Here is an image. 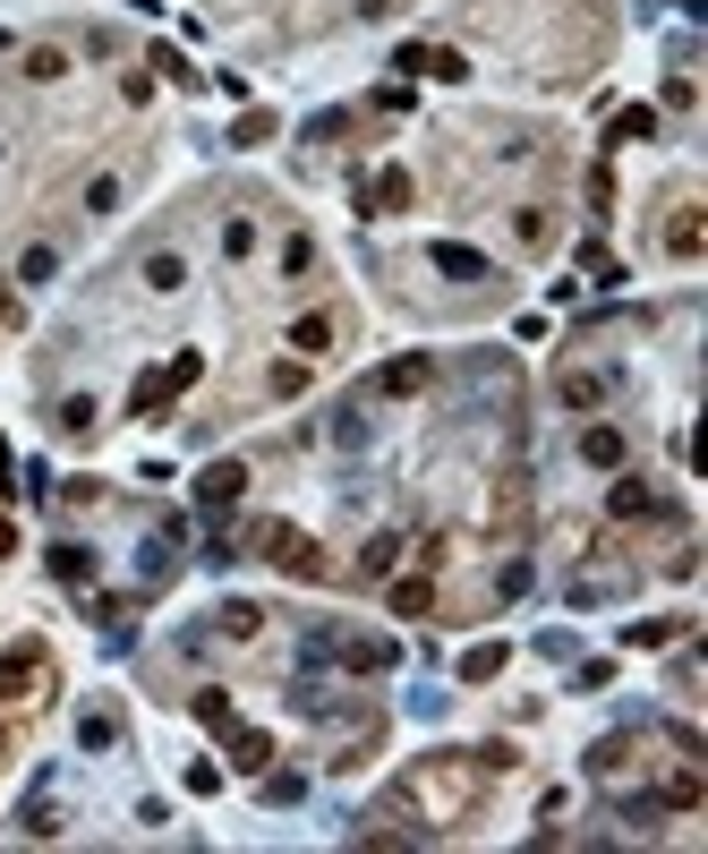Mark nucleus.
<instances>
[{
  "label": "nucleus",
  "instance_id": "f257e3e1",
  "mask_svg": "<svg viewBox=\"0 0 708 854\" xmlns=\"http://www.w3.org/2000/svg\"><path fill=\"white\" fill-rule=\"evenodd\" d=\"M257 556L273 564V573H290V581H324L333 564H324V547L308 538V530H290V522H265L257 530Z\"/></svg>",
  "mask_w": 708,
  "mask_h": 854
},
{
  "label": "nucleus",
  "instance_id": "f03ea898",
  "mask_svg": "<svg viewBox=\"0 0 708 854\" xmlns=\"http://www.w3.org/2000/svg\"><path fill=\"white\" fill-rule=\"evenodd\" d=\"M239 495H248V461H205V470H196V504H205V513H230V504H239Z\"/></svg>",
  "mask_w": 708,
  "mask_h": 854
},
{
  "label": "nucleus",
  "instance_id": "7ed1b4c3",
  "mask_svg": "<svg viewBox=\"0 0 708 854\" xmlns=\"http://www.w3.org/2000/svg\"><path fill=\"white\" fill-rule=\"evenodd\" d=\"M43 666H52L43 641H18V650L0 658V701H34V692H43Z\"/></svg>",
  "mask_w": 708,
  "mask_h": 854
},
{
  "label": "nucleus",
  "instance_id": "20e7f679",
  "mask_svg": "<svg viewBox=\"0 0 708 854\" xmlns=\"http://www.w3.org/2000/svg\"><path fill=\"white\" fill-rule=\"evenodd\" d=\"M342 666L351 675H393L401 666V641L393 632H342Z\"/></svg>",
  "mask_w": 708,
  "mask_h": 854
},
{
  "label": "nucleus",
  "instance_id": "39448f33",
  "mask_svg": "<svg viewBox=\"0 0 708 854\" xmlns=\"http://www.w3.org/2000/svg\"><path fill=\"white\" fill-rule=\"evenodd\" d=\"M427 376H436V360H427V351H401V360H385V376H376V394L410 402V394H427Z\"/></svg>",
  "mask_w": 708,
  "mask_h": 854
},
{
  "label": "nucleus",
  "instance_id": "423d86ee",
  "mask_svg": "<svg viewBox=\"0 0 708 854\" xmlns=\"http://www.w3.org/2000/svg\"><path fill=\"white\" fill-rule=\"evenodd\" d=\"M410 198H419V180H410V163H385L376 180H367V214H401Z\"/></svg>",
  "mask_w": 708,
  "mask_h": 854
},
{
  "label": "nucleus",
  "instance_id": "0eeeda50",
  "mask_svg": "<svg viewBox=\"0 0 708 854\" xmlns=\"http://www.w3.org/2000/svg\"><path fill=\"white\" fill-rule=\"evenodd\" d=\"M427 265H436L444 282H486V257H479V248H461V239H436V248H427Z\"/></svg>",
  "mask_w": 708,
  "mask_h": 854
},
{
  "label": "nucleus",
  "instance_id": "6e6552de",
  "mask_svg": "<svg viewBox=\"0 0 708 854\" xmlns=\"http://www.w3.org/2000/svg\"><path fill=\"white\" fill-rule=\"evenodd\" d=\"M171 402H180V385H171L162 367H146V376L129 385V410H137V419H171Z\"/></svg>",
  "mask_w": 708,
  "mask_h": 854
},
{
  "label": "nucleus",
  "instance_id": "1a4fd4ad",
  "mask_svg": "<svg viewBox=\"0 0 708 854\" xmlns=\"http://www.w3.org/2000/svg\"><path fill=\"white\" fill-rule=\"evenodd\" d=\"M623 453H632V445H623V427H580V461H589V470H623Z\"/></svg>",
  "mask_w": 708,
  "mask_h": 854
},
{
  "label": "nucleus",
  "instance_id": "9d476101",
  "mask_svg": "<svg viewBox=\"0 0 708 854\" xmlns=\"http://www.w3.org/2000/svg\"><path fill=\"white\" fill-rule=\"evenodd\" d=\"M333 317H324V308H308V317H299V325H290V360H324V351H333Z\"/></svg>",
  "mask_w": 708,
  "mask_h": 854
},
{
  "label": "nucleus",
  "instance_id": "9b49d317",
  "mask_svg": "<svg viewBox=\"0 0 708 854\" xmlns=\"http://www.w3.org/2000/svg\"><path fill=\"white\" fill-rule=\"evenodd\" d=\"M648 137H657V103H623L607 120V146H648Z\"/></svg>",
  "mask_w": 708,
  "mask_h": 854
},
{
  "label": "nucleus",
  "instance_id": "f8f14e48",
  "mask_svg": "<svg viewBox=\"0 0 708 854\" xmlns=\"http://www.w3.org/2000/svg\"><path fill=\"white\" fill-rule=\"evenodd\" d=\"M230 769H239V778H265V769H273V735L239 726V735H230Z\"/></svg>",
  "mask_w": 708,
  "mask_h": 854
},
{
  "label": "nucleus",
  "instance_id": "ddd939ff",
  "mask_svg": "<svg viewBox=\"0 0 708 854\" xmlns=\"http://www.w3.org/2000/svg\"><path fill=\"white\" fill-rule=\"evenodd\" d=\"M666 248H675V257H700V248H708L700 205H675V214H666Z\"/></svg>",
  "mask_w": 708,
  "mask_h": 854
},
{
  "label": "nucleus",
  "instance_id": "4468645a",
  "mask_svg": "<svg viewBox=\"0 0 708 854\" xmlns=\"http://www.w3.org/2000/svg\"><path fill=\"white\" fill-rule=\"evenodd\" d=\"M607 513H614V522H641V513H657V488H648V479H614Z\"/></svg>",
  "mask_w": 708,
  "mask_h": 854
},
{
  "label": "nucleus",
  "instance_id": "2eb2a0df",
  "mask_svg": "<svg viewBox=\"0 0 708 854\" xmlns=\"http://www.w3.org/2000/svg\"><path fill=\"white\" fill-rule=\"evenodd\" d=\"M52 581H68V590H95V547H52Z\"/></svg>",
  "mask_w": 708,
  "mask_h": 854
},
{
  "label": "nucleus",
  "instance_id": "dca6fc26",
  "mask_svg": "<svg viewBox=\"0 0 708 854\" xmlns=\"http://www.w3.org/2000/svg\"><path fill=\"white\" fill-rule=\"evenodd\" d=\"M393 564H401V538H393V530H376V538L358 547V573H367V581H385Z\"/></svg>",
  "mask_w": 708,
  "mask_h": 854
},
{
  "label": "nucleus",
  "instance_id": "f3484780",
  "mask_svg": "<svg viewBox=\"0 0 708 854\" xmlns=\"http://www.w3.org/2000/svg\"><path fill=\"white\" fill-rule=\"evenodd\" d=\"M214 625H223L230 641H248V632L265 625V607H257V598H223V607H214Z\"/></svg>",
  "mask_w": 708,
  "mask_h": 854
},
{
  "label": "nucleus",
  "instance_id": "a211bd4d",
  "mask_svg": "<svg viewBox=\"0 0 708 854\" xmlns=\"http://www.w3.org/2000/svg\"><path fill=\"white\" fill-rule=\"evenodd\" d=\"M504 658H513L504 641H479V650L461 658V684H495V675H504Z\"/></svg>",
  "mask_w": 708,
  "mask_h": 854
},
{
  "label": "nucleus",
  "instance_id": "6ab92c4d",
  "mask_svg": "<svg viewBox=\"0 0 708 854\" xmlns=\"http://www.w3.org/2000/svg\"><path fill=\"white\" fill-rule=\"evenodd\" d=\"M18 68H26L34 86H52V77H68V52H61V43H26V61H18Z\"/></svg>",
  "mask_w": 708,
  "mask_h": 854
},
{
  "label": "nucleus",
  "instance_id": "aec40b11",
  "mask_svg": "<svg viewBox=\"0 0 708 854\" xmlns=\"http://www.w3.org/2000/svg\"><path fill=\"white\" fill-rule=\"evenodd\" d=\"M146 282H154V291H180V282H189V257H180V248H154V257H146Z\"/></svg>",
  "mask_w": 708,
  "mask_h": 854
},
{
  "label": "nucleus",
  "instance_id": "412c9836",
  "mask_svg": "<svg viewBox=\"0 0 708 854\" xmlns=\"http://www.w3.org/2000/svg\"><path fill=\"white\" fill-rule=\"evenodd\" d=\"M77 744H86V752H111V744H120V718H111V709H86V718H77Z\"/></svg>",
  "mask_w": 708,
  "mask_h": 854
},
{
  "label": "nucleus",
  "instance_id": "4be33fe9",
  "mask_svg": "<svg viewBox=\"0 0 708 854\" xmlns=\"http://www.w3.org/2000/svg\"><path fill=\"white\" fill-rule=\"evenodd\" d=\"M385 607H393V616H427V607H436V581H427V573H419V581H393Z\"/></svg>",
  "mask_w": 708,
  "mask_h": 854
},
{
  "label": "nucleus",
  "instance_id": "5701e85b",
  "mask_svg": "<svg viewBox=\"0 0 708 854\" xmlns=\"http://www.w3.org/2000/svg\"><path fill=\"white\" fill-rule=\"evenodd\" d=\"M564 402H572V410H589V402H607V376H589V367H572V376H564Z\"/></svg>",
  "mask_w": 708,
  "mask_h": 854
},
{
  "label": "nucleus",
  "instance_id": "b1692460",
  "mask_svg": "<svg viewBox=\"0 0 708 854\" xmlns=\"http://www.w3.org/2000/svg\"><path fill=\"white\" fill-rule=\"evenodd\" d=\"M675 632H683V616H657V625H632V632H623V641H632V650H666Z\"/></svg>",
  "mask_w": 708,
  "mask_h": 854
},
{
  "label": "nucleus",
  "instance_id": "393cba45",
  "mask_svg": "<svg viewBox=\"0 0 708 854\" xmlns=\"http://www.w3.org/2000/svg\"><path fill=\"white\" fill-rule=\"evenodd\" d=\"M308 265H317V239H308V231H290V239H282V274H290V282H299Z\"/></svg>",
  "mask_w": 708,
  "mask_h": 854
},
{
  "label": "nucleus",
  "instance_id": "a878e982",
  "mask_svg": "<svg viewBox=\"0 0 708 854\" xmlns=\"http://www.w3.org/2000/svg\"><path fill=\"white\" fill-rule=\"evenodd\" d=\"M580 274H589V282H623V265H614L607 248H598V239H589V248H580Z\"/></svg>",
  "mask_w": 708,
  "mask_h": 854
},
{
  "label": "nucleus",
  "instance_id": "bb28decb",
  "mask_svg": "<svg viewBox=\"0 0 708 854\" xmlns=\"http://www.w3.org/2000/svg\"><path fill=\"white\" fill-rule=\"evenodd\" d=\"M273 137V111H239V129H230V146H265Z\"/></svg>",
  "mask_w": 708,
  "mask_h": 854
},
{
  "label": "nucleus",
  "instance_id": "cd10ccee",
  "mask_svg": "<svg viewBox=\"0 0 708 854\" xmlns=\"http://www.w3.org/2000/svg\"><path fill=\"white\" fill-rule=\"evenodd\" d=\"M111 205H120V180H111V171H95V180H86V214H111Z\"/></svg>",
  "mask_w": 708,
  "mask_h": 854
},
{
  "label": "nucleus",
  "instance_id": "c85d7f7f",
  "mask_svg": "<svg viewBox=\"0 0 708 854\" xmlns=\"http://www.w3.org/2000/svg\"><path fill=\"white\" fill-rule=\"evenodd\" d=\"M18 274H26V282H52V274H61V257H52V248H43V239H34L26 257H18Z\"/></svg>",
  "mask_w": 708,
  "mask_h": 854
},
{
  "label": "nucleus",
  "instance_id": "c756f323",
  "mask_svg": "<svg viewBox=\"0 0 708 854\" xmlns=\"http://www.w3.org/2000/svg\"><path fill=\"white\" fill-rule=\"evenodd\" d=\"M196 718H205V726H230V692L205 684V692H196Z\"/></svg>",
  "mask_w": 708,
  "mask_h": 854
},
{
  "label": "nucleus",
  "instance_id": "7c9ffc66",
  "mask_svg": "<svg viewBox=\"0 0 708 854\" xmlns=\"http://www.w3.org/2000/svg\"><path fill=\"white\" fill-rule=\"evenodd\" d=\"M273 394H308V360H273Z\"/></svg>",
  "mask_w": 708,
  "mask_h": 854
},
{
  "label": "nucleus",
  "instance_id": "2f4dec72",
  "mask_svg": "<svg viewBox=\"0 0 708 854\" xmlns=\"http://www.w3.org/2000/svg\"><path fill=\"white\" fill-rule=\"evenodd\" d=\"M86 427H95V402L68 394V402H61V436H86Z\"/></svg>",
  "mask_w": 708,
  "mask_h": 854
},
{
  "label": "nucleus",
  "instance_id": "473e14b6",
  "mask_svg": "<svg viewBox=\"0 0 708 854\" xmlns=\"http://www.w3.org/2000/svg\"><path fill=\"white\" fill-rule=\"evenodd\" d=\"M521 239H529V248H547V239H555V214H538V205H521Z\"/></svg>",
  "mask_w": 708,
  "mask_h": 854
},
{
  "label": "nucleus",
  "instance_id": "72a5a7b5",
  "mask_svg": "<svg viewBox=\"0 0 708 854\" xmlns=\"http://www.w3.org/2000/svg\"><path fill=\"white\" fill-rule=\"evenodd\" d=\"M248 248H257V223H239V214H230V223H223V257H248Z\"/></svg>",
  "mask_w": 708,
  "mask_h": 854
},
{
  "label": "nucleus",
  "instance_id": "f704fd0d",
  "mask_svg": "<svg viewBox=\"0 0 708 854\" xmlns=\"http://www.w3.org/2000/svg\"><path fill=\"white\" fill-rule=\"evenodd\" d=\"M162 376H171V385H180V394H189V385H196V376H205V351H180V360H171V367H162Z\"/></svg>",
  "mask_w": 708,
  "mask_h": 854
},
{
  "label": "nucleus",
  "instance_id": "c9c22d12",
  "mask_svg": "<svg viewBox=\"0 0 708 854\" xmlns=\"http://www.w3.org/2000/svg\"><path fill=\"white\" fill-rule=\"evenodd\" d=\"M26 837H61V812L52 803H26Z\"/></svg>",
  "mask_w": 708,
  "mask_h": 854
},
{
  "label": "nucleus",
  "instance_id": "e433bc0d",
  "mask_svg": "<svg viewBox=\"0 0 708 854\" xmlns=\"http://www.w3.org/2000/svg\"><path fill=\"white\" fill-rule=\"evenodd\" d=\"M691 103H700V86H691V77L675 68V77H666V111H691Z\"/></svg>",
  "mask_w": 708,
  "mask_h": 854
},
{
  "label": "nucleus",
  "instance_id": "4c0bfd02",
  "mask_svg": "<svg viewBox=\"0 0 708 854\" xmlns=\"http://www.w3.org/2000/svg\"><path fill=\"white\" fill-rule=\"evenodd\" d=\"M18 317H26V308H18V291L0 282V325H18Z\"/></svg>",
  "mask_w": 708,
  "mask_h": 854
},
{
  "label": "nucleus",
  "instance_id": "58836bf2",
  "mask_svg": "<svg viewBox=\"0 0 708 854\" xmlns=\"http://www.w3.org/2000/svg\"><path fill=\"white\" fill-rule=\"evenodd\" d=\"M18 556V522H0V564Z\"/></svg>",
  "mask_w": 708,
  "mask_h": 854
},
{
  "label": "nucleus",
  "instance_id": "ea45409f",
  "mask_svg": "<svg viewBox=\"0 0 708 854\" xmlns=\"http://www.w3.org/2000/svg\"><path fill=\"white\" fill-rule=\"evenodd\" d=\"M358 9H367V18H376V9H393V0H358Z\"/></svg>",
  "mask_w": 708,
  "mask_h": 854
},
{
  "label": "nucleus",
  "instance_id": "a19ab883",
  "mask_svg": "<svg viewBox=\"0 0 708 854\" xmlns=\"http://www.w3.org/2000/svg\"><path fill=\"white\" fill-rule=\"evenodd\" d=\"M0 752H9V726H0Z\"/></svg>",
  "mask_w": 708,
  "mask_h": 854
},
{
  "label": "nucleus",
  "instance_id": "79ce46f5",
  "mask_svg": "<svg viewBox=\"0 0 708 854\" xmlns=\"http://www.w3.org/2000/svg\"><path fill=\"white\" fill-rule=\"evenodd\" d=\"M0 461H9V436H0Z\"/></svg>",
  "mask_w": 708,
  "mask_h": 854
}]
</instances>
